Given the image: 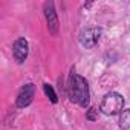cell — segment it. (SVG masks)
Segmentation results:
<instances>
[{"mask_svg":"<svg viewBox=\"0 0 130 130\" xmlns=\"http://www.w3.org/2000/svg\"><path fill=\"white\" fill-rule=\"evenodd\" d=\"M68 87H69V98L72 103H77L81 107L89 106V84L81 75L72 72Z\"/></svg>","mask_w":130,"mask_h":130,"instance_id":"cell-1","label":"cell"},{"mask_svg":"<svg viewBox=\"0 0 130 130\" xmlns=\"http://www.w3.org/2000/svg\"><path fill=\"white\" fill-rule=\"evenodd\" d=\"M122 107H124V98L122 95L116 93V92H109L103 101H101V106H100V110L104 113V115H118L122 112Z\"/></svg>","mask_w":130,"mask_h":130,"instance_id":"cell-2","label":"cell"},{"mask_svg":"<svg viewBox=\"0 0 130 130\" xmlns=\"http://www.w3.org/2000/svg\"><path fill=\"white\" fill-rule=\"evenodd\" d=\"M34 95H35V86H34L32 83H29V84H25V86L20 89L19 95H17V101H15L17 107H20V109H23V107H28V106L32 103V100H34Z\"/></svg>","mask_w":130,"mask_h":130,"instance_id":"cell-3","label":"cell"},{"mask_svg":"<svg viewBox=\"0 0 130 130\" xmlns=\"http://www.w3.org/2000/svg\"><path fill=\"white\" fill-rule=\"evenodd\" d=\"M28 54H29V44H28V40L20 37L15 40L14 46H12V55L15 58L17 63H23L26 58H28Z\"/></svg>","mask_w":130,"mask_h":130,"instance_id":"cell-4","label":"cell"},{"mask_svg":"<svg viewBox=\"0 0 130 130\" xmlns=\"http://www.w3.org/2000/svg\"><path fill=\"white\" fill-rule=\"evenodd\" d=\"M44 14H46V20H47V28H49V32L52 35H57L58 34V19H57V12H55V8H54V3L49 2L44 5Z\"/></svg>","mask_w":130,"mask_h":130,"instance_id":"cell-5","label":"cell"},{"mask_svg":"<svg viewBox=\"0 0 130 130\" xmlns=\"http://www.w3.org/2000/svg\"><path fill=\"white\" fill-rule=\"evenodd\" d=\"M100 35H101V29H100V28H90V29H86V31L81 34V37H80L81 44L86 46V47H93V46L98 43Z\"/></svg>","mask_w":130,"mask_h":130,"instance_id":"cell-6","label":"cell"},{"mask_svg":"<svg viewBox=\"0 0 130 130\" xmlns=\"http://www.w3.org/2000/svg\"><path fill=\"white\" fill-rule=\"evenodd\" d=\"M119 127L122 130H130V109L121 112V115H119Z\"/></svg>","mask_w":130,"mask_h":130,"instance_id":"cell-7","label":"cell"},{"mask_svg":"<svg viewBox=\"0 0 130 130\" xmlns=\"http://www.w3.org/2000/svg\"><path fill=\"white\" fill-rule=\"evenodd\" d=\"M43 89H44V93H46V96H49V100L55 104L57 101H58V98H57V95H55V92H54V89H52V86H49V84H44L43 86Z\"/></svg>","mask_w":130,"mask_h":130,"instance_id":"cell-8","label":"cell"},{"mask_svg":"<svg viewBox=\"0 0 130 130\" xmlns=\"http://www.w3.org/2000/svg\"><path fill=\"white\" fill-rule=\"evenodd\" d=\"M96 118H98V110H96L95 107H90V109L87 110V113H86V119H89V121H96Z\"/></svg>","mask_w":130,"mask_h":130,"instance_id":"cell-9","label":"cell"}]
</instances>
